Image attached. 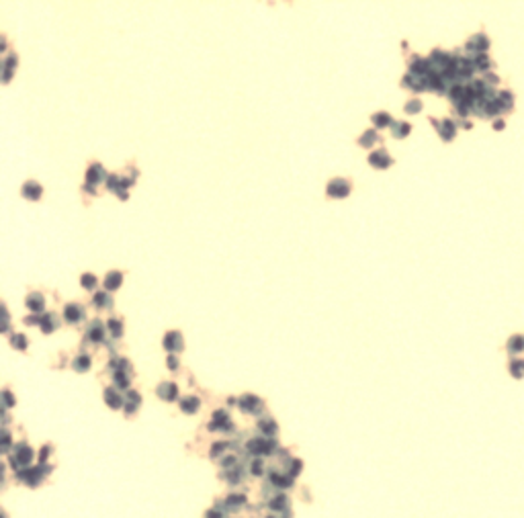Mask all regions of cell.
<instances>
[{
    "label": "cell",
    "mask_w": 524,
    "mask_h": 518,
    "mask_svg": "<svg viewBox=\"0 0 524 518\" xmlns=\"http://www.w3.org/2000/svg\"><path fill=\"white\" fill-rule=\"evenodd\" d=\"M348 190H350L348 183H346V181H342V179H336V181H332V183L328 185V195H330V197H336V199L346 197V195H348Z\"/></svg>",
    "instance_id": "obj_1"
},
{
    "label": "cell",
    "mask_w": 524,
    "mask_h": 518,
    "mask_svg": "<svg viewBox=\"0 0 524 518\" xmlns=\"http://www.w3.org/2000/svg\"><path fill=\"white\" fill-rule=\"evenodd\" d=\"M33 459V451L27 444H19L17 446V453H15V457H12V463H15V467H23V465H27V463H29Z\"/></svg>",
    "instance_id": "obj_2"
},
{
    "label": "cell",
    "mask_w": 524,
    "mask_h": 518,
    "mask_svg": "<svg viewBox=\"0 0 524 518\" xmlns=\"http://www.w3.org/2000/svg\"><path fill=\"white\" fill-rule=\"evenodd\" d=\"M43 473H45V469L43 467H37V469H29V471H21L19 473V477L23 481H27L29 485H37L39 483V480L41 477H43Z\"/></svg>",
    "instance_id": "obj_3"
},
{
    "label": "cell",
    "mask_w": 524,
    "mask_h": 518,
    "mask_svg": "<svg viewBox=\"0 0 524 518\" xmlns=\"http://www.w3.org/2000/svg\"><path fill=\"white\" fill-rule=\"evenodd\" d=\"M369 162H371L373 166H377V168H387V166L391 164V158L387 156V152H385V149H379V152L371 154Z\"/></svg>",
    "instance_id": "obj_4"
},
{
    "label": "cell",
    "mask_w": 524,
    "mask_h": 518,
    "mask_svg": "<svg viewBox=\"0 0 524 518\" xmlns=\"http://www.w3.org/2000/svg\"><path fill=\"white\" fill-rule=\"evenodd\" d=\"M164 346H166L168 350H181L183 348V338H181V334L178 332H170L166 338H164Z\"/></svg>",
    "instance_id": "obj_5"
},
{
    "label": "cell",
    "mask_w": 524,
    "mask_h": 518,
    "mask_svg": "<svg viewBox=\"0 0 524 518\" xmlns=\"http://www.w3.org/2000/svg\"><path fill=\"white\" fill-rule=\"evenodd\" d=\"M270 443H266V441H262V439H252L250 443H248V448H250L252 453H258V455H262V453H268L270 451Z\"/></svg>",
    "instance_id": "obj_6"
},
{
    "label": "cell",
    "mask_w": 524,
    "mask_h": 518,
    "mask_svg": "<svg viewBox=\"0 0 524 518\" xmlns=\"http://www.w3.org/2000/svg\"><path fill=\"white\" fill-rule=\"evenodd\" d=\"M64 316H66V320H68V322L76 324V322H78L82 316H84V311H82L78 305H74V303H72V305H66V309H64Z\"/></svg>",
    "instance_id": "obj_7"
},
{
    "label": "cell",
    "mask_w": 524,
    "mask_h": 518,
    "mask_svg": "<svg viewBox=\"0 0 524 518\" xmlns=\"http://www.w3.org/2000/svg\"><path fill=\"white\" fill-rule=\"evenodd\" d=\"M103 179H105V170H103V166L94 164V166L88 170V176H86L88 185H96V183H101Z\"/></svg>",
    "instance_id": "obj_8"
},
{
    "label": "cell",
    "mask_w": 524,
    "mask_h": 518,
    "mask_svg": "<svg viewBox=\"0 0 524 518\" xmlns=\"http://www.w3.org/2000/svg\"><path fill=\"white\" fill-rule=\"evenodd\" d=\"M240 406H242V410H246V412H256L260 407V400L254 398V395H246V398H242Z\"/></svg>",
    "instance_id": "obj_9"
},
{
    "label": "cell",
    "mask_w": 524,
    "mask_h": 518,
    "mask_svg": "<svg viewBox=\"0 0 524 518\" xmlns=\"http://www.w3.org/2000/svg\"><path fill=\"white\" fill-rule=\"evenodd\" d=\"M508 350L512 354H518L524 350V336H512L508 340Z\"/></svg>",
    "instance_id": "obj_10"
},
{
    "label": "cell",
    "mask_w": 524,
    "mask_h": 518,
    "mask_svg": "<svg viewBox=\"0 0 524 518\" xmlns=\"http://www.w3.org/2000/svg\"><path fill=\"white\" fill-rule=\"evenodd\" d=\"M23 195L27 199H39L41 197V186L37 183H27L25 188H23Z\"/></svg>",
    "instance_id": "obj_11"
},
{
    "label": "cell",
    "mask_w": 524,
    "mask_h": 518,
    "mask_svg": "<svg viewBox=\"0 0 524 518\" xmlns=\"http://www.w3.org/2000/svg\"><path fill=\"white\" fill-rule=\"evenodd\" d=\"M105 398H107V404L111 406V407H115V410H117V407H121V406H123L121 395H119L115 389H107V391H105Z\"/></svg>",
    "instance_id": "obj_12"
},
{
    "label": "cell",
    "mask_w": 524,
    "mask_h": 518,
    "mask_svg": "<svg viewBox=\"0 0 524 518\" xmlns=\"http://www.w3.org/2000/svg\"><path fill=\"white\" fill-rule=\"evenodd\" d=\"M158 393H160V398H164V400H174L176 398V385L174 383H162Z\"/></svg>",
    "instance_id": "obj_13"
},
{
    "label": "cell",
    "mask_w": 524,
    "mask_h": 518,
    "mask_svg": "<svg viewBox=\"0 0 524 518\" xmlns=\"http://www.w3.org/2000/svg\"><path fill=\"white\" fill-rule=\"evenodd\" d=\"M510 373H512V377H516V379H522L524 377V361H520V359L510 361Z\"/></svg>",
    "instance_id": "obj_14"
},
{
    "label": "cell",
    "mask_w": 524,
    "mask_h": 518,
    "mask_svg": "<svg viewBox=\"0 0 524 518\" xmlns=\"http://www.w3.org/2000/svg\"><path fill=\"white\" fill-rule=\"evenodd\" d=\"M105 285H107V289H109V291L117 289L119 285H121V272H109L107 279H105Z\"/></svg>",
    "instance_id": "obj_15"
},
{
    "label": "cell",
    "mask_w": 524,
    "mask_h": 518,
    "mask_svg": "<svg viewBox=\"0 0 524 518\" xmlns=\"http://www.w3.org/2000/svg\"><path fill=\"white\" fill-rule=\"evenodd\" d=\"M440 135H443L445 140H452L454 138V123L449 119L443 121V125H440Z\"/></svg>",
    "instance_id": "obj_16"
},
{
    "label": "cell",
    "mask_w": 524,
    "mask_h": 518,
    "mask_svg": "<svg viewBox=\"0 0 524 518\" xmlns=\"http://www.w3.org/2000/svg\"><path fill=\"white\" fill-rule=\"evenodd\" d=\"M181 407L185 412H197L199 410V400L197 398H185V400H181Z\"/></svg>",
    "instance_id": "obj_17"
},
{
    "label": "cell",
    "mask_w": 524,
    "mask_h": 518,
    "mask_svg": "<svg viewBox=\"0 0 524 518\" xmlns=\"http://www.w3.org/2000/svg\"><path fill=\"white\" fill-rule=\"evenodd\" d=\"M27 305H29L33 311L43 309V297H41L39 293H33V295H29V299H27Z\"/></svg>",
    "instance_id": "obj_18"
},
{
    "label": "cell",
    "mask_w": 524,
    "mask_h": 518,
    "mask_svg": "<svg viewBox=\"0 0 524 518\" xmlns=\"http://www.w3.org/2000/svg\"><path fill=\"white\" fill-rule=\"evenodd\" d=\"M88 338L90 340H101L103 338V324L101 322H92V326L88 328Z\"/></svg>",
    "instance_id": "obj_19"
},
{
    "label": "cell",
    "mask_w": 524,
    "mask_h": 518,
    "mask_svg": "<svg viewBox=\"0 0 524 518\" xmlns=\"http://www.w3.org/2000/svg\"><path fill=\"white\" fill-rule=\"evenodd\" d=\"M486 47H487L486 35H477V37H473L471 41H469V49H486Z\"/></svg>",
    "instance_id": "obj_20"
},
{
    "label": "cell",
    "mask_w": 524,
    "mask_h": 518,
    "mask_svg": "<svg viewBox=\"0 0 524 518\" xmlns=\"http://www.w3.org/2000/svg\"><path fill=\"white\" fill-rule=\"evenodd\" d=\"M227 424V416H225V412H217L215 414V420L211 422V430L213 428H219V426H225Z\"/></svg>",
    "instance_id": "obj_21"
},
{
    "label": "cell",
    "mask_w": 524,
    "mask_h": 518,
    "mask_svg": "<svg viewBox=\"0 0 524 518\" xmlns=\"http://www.w3.org/2000/svg\"><path fill=\"white\" fill-rule=\"evenodd\" d=\"M137 406H140V395H137V393H129V398H127V412H135Z\"/></svg>",
    "instance_id": "obj_22"
},
{
    "label": "cell",
    "mask_w": 524,
    "mask_h": 518,
    "mask_svg": "<svg viewBox=\"0 0 524 518\" xmlns=\"http://www.w3.org/2000/svg\"><path fill=\"white\" fill-rule=\"evenodd\" d=\"M373 121L377 123V127H385V125H389L391 117H389L387 113H379V115H375V117H373Z\"/></svg>",
    "instance_id": "obj_23"
},
{
    "label": "cell",
    "mask_w": 524,
    "mask_h": 518,
    "mask_svg": "<svg viewBox=\"0 0 524 518\" xmlns=\"http://www.w3.org/2000/svg\"><path fill=\"white\" fill-rule=\"evenodd\" d=\"M88 365H90V359L88 357H78L74 367H76V371H88Z\"/></svg>",
    "instance_id": "obj_24"
},
{
    "label": "cell",
    "mask_w": 524,
    "mask_h": 518,
    "mask_svg": "<svg viewBox=\"0 0 524 518\" xmlns=\"http://www.w3.org/2000/svg\"><path fill=\"white\" fill-rule=\"evenodd\" d=\"M41 328H43V332H51L53 328H56V322H53V316H45L43 320H41Z\"/></svg>",
    "instance_id": "obj_25"
},
{
    "label": "cell",
    "mask_w": 524,
    "mask_h": 518,
    "mask_svg": "<svg viewBox=\"0 0 524 518\" xmlns=\"http://www.w3.org/2000/svg\"><path fill=\"white\" fill-rule=\"evenodd\" d=\"M115 383H117L119 387H127V373L117 371V373H115Z\"/></svg>",
    "instance_id": "obj_26"
},
{
    "label": "cell",
    "mask_w": 524,
    "mask_h": 518,
    "mask_svg": "<svg viewBox=\"0 0 524 518\" xmlns=\"http://www.w3.org/2000/svg\"><path fill=\"white\" fill-rule=\"evenodd\" d=\"M260 428H262V430H266V434H272L274 430H277V426H274V422H272V420H262V422H260Z\"/></svg>",
    "instance_id": "obj_27"
},
{
    "label": "cell",
    "mask_w": 524,
    "mask_h": 518,
    "mask_svg": "<svg viewBox=\"0 0 524 518\" xmlns=\"http://www.w3.org/2000/svg\"><path fill=\"white\" fill-rule=\"evenodd\" d=\"M406 133H410V125L408 123H395V135H397V138H404Z\"/></svg>",
    "instance_id": "obj_28"
},
{
    "label": "cell",
    "mask_w": 524,
    "mask_h": 518,
    "mask_svg": "<svg viewBox=\"0 0 524 518\" xmlns=\"http://www.w3.org/2000/svg\"><path fill=\"white\" fill-rule=\"evenodd\" d=\"M82 285H84L86 289H92L96 285V277L94 275H82Z\"/></svg>",
    "instance_id": "obj_29"
},
{
    "label": "cell",
    "mask_w": 524,
    "mask_h": 518,
    "mask_svg": "<svg viewBox=\"0 0 524 518\" xmlns=\"http://www.w3.org/2000/svg\"><path fill=\"white\" fill-rule=\"evenodd\" d=\"M94 303H96V307H109V297L105 293H99L94 297Z\"/></svg>",
    "instance_id": "obj_30"
},
{
    "label": "cell",
    "mask_w": 524,
    "mask_h": 518,
    "mask_svg": "<svg viewBox=\"0 0 524 518\" xmlns=\"http://www.w3.org/2000/svg\"><path fill=\"white\" fill-rule=\"evenodd\" d=\"M12 344H15L17 348H21V350H25V348H27V340H25L23 334H17L15 338H12Z\"/></svg>",
    "instance_id": "obj_31"
},
{
    "label": "cell",
    "mask_w": 524,
    "mask_h": 518,
    "mask_svg": "<svg viewBox=\"0 0 524 518\" xmlns=\"http://www.w3.org/2000/svg\"><path fill=\"white\" fill-rule=\"evenodd\" d=\"M373 142H375V131H367V133L363 135V140H361V146H367V148H369Z\"/></svg>",
    "instance_id": "obj_32"
},
{
    "label": "cell",
    "mask_w": 524,
    "mask_h": 518,
    "mask_svg": "<svg viewBox=\"0 0 524 518\" xmlns=\"http://www.w3.org/2000/svg\"><path fill=\"white\" fill-rule=\"evenodd\" d=\"M242 504H246L244 496H229V500H227V506H242Z\"/></svg>",
    "instance_id": "obj_33"
},
{
    "label": "cell",
    "mask_w": 524,
    "mask_h": 518,
    "mask_svg": "<svg viewBox=\"0 0 524 518\" xmlns=\"http://www.w3.org/2000/svg\"><path fill=\"white\" fill-rule=\"evenodd\" d=\"M109 328H111L113 336H121V322L119 320H111V322H109Z\"/></svg>",
    "instance_id": "obj_34"
},
{
    "label": "cell",
    "mask_w": 524,
    "mask_h": 518,
    "mask_svg": "<svg viewBox=\"0 0 524 518\" xmlns=\"http://www.w3.org/2000/svg\"><path fill=\"white\" fill-rule=\"evenodd\" d=\"M12 66H15V58H8V60L4 62V80H8V78H10V70H12Z\"/></svg>",
    "instance_id": "obj_35"
},
{
    "label": "cell",
    "mask_w": 524,
    "mask_h": 518,
    "mask_svg": "<svg viewBox=\"0 0 524 518\" xmlns=\"http://www.w3.org/2000/svg\"><path fill=\"white\" fill-rule=\"evenodd\" d=\"M420 101H412V103H408V107H406V111L408 113H418L420 111Z\"/></svg>",
    "instance_id": "obj_36"
},
{
    "label": "cell",
    "mask_w": 524,
    "mask_h": 518,
    "mask_svg": "<svg viewBox=\"0 0 524 518\" xmlns=\"http://www.w3.org/2000/svg\"><path fill=\"white\" fill-rule=\"evenodd\" d=\"M270 506H272L274 510H281V508H285V506H287V500H285L283 496H279V500H274V502L270 504Z\"/></svg>",
    "instance_id": "obj_37"
},
{
    "label": "cell",
    "mask_w": 524,
    "mask_h": 518,
    "mask_svg": "<svg viewBox=\"0 0 524 518\" xmlns=\"http://www.w3.org/2000/svg\"><path fill=\"white\" fill-rule=\"evenodd\" d=\"M225 446H227V444H224V443H217V444L213 446V451H211V455H213V457H217L219 453H224V448H225Z\"/></svg>",
    "instance_id": "obj_38"
},
{
    "label": "cell",
    "mask_w": 524,
    "mask_h": 518,
    "mask_svg": "<svg viewBox=\"0 0 524 518\" xmlns=\"http://www.w3.org/2000/svg\"><path fill=\"white\" fill-rule=\"evenodd\" d=\"M8 444H10V436L4 432V436H2V451H8Z\"/></svg>",
    "instance_id": "obj_39"
},
{
    "label": "cell",
    "mask_w": 524,
    "mask_h": 518,
    "mask_svg": "<svg viewBox=\"0 0 524 518\" xmlns=\"http://www.w3.org/2000/svg\"><path fill=\"white\" fill-rule=\"evenodd\" d=\"M252 465H254V467H252V473H254V475H260V473H262V467H260L262 463H260V461H256V463H252Z\"/></svg>",
    "instance_id": "obj_40"
},
{
    "label": "cell",
    "mask_w": 524,
    "mask_h": 518,
    "mask_svg": "<svg viewBox=\"0 0 524 518\" xmlns=\"http://www.w3.org/2000/svg\"><path fill=\"white\" fill-rule=\"evenodd\" d=\"M299 469H301V461H295V463H293V469H291V475H297Z\"/></svg>",
    "instance_id": "obj_41"
},
{
    "label": "cell",
    "mask_w": 524,
    "mask_h": 518,
    "mask_svg": "<svg viewBox=\"0 0 524 518\" xmlns=\"http://www.w3.org/2000/svg\"><path fill=\"white\" fill-rule=\"evenodd\" d=\"M207 518H222V514L215 512V510H211V512H207Z\"/></svg>",
    "instance_id": "obj_42"
},
{
    "label": "cell",
    "mask_w": 524,
    "mask_h": 518,
    "mask_svg": "<svg viewBox=\"0 0 524 518\" xmlns=\"http://www.w3.org/2000/svg\"><path fill=\"white\" fill-rule=\"evenodd\" d=\"M168 365H170V369H176V365H178V363H176L174 357H170V359H168Z\"/></svg>",
    "instance_id": "obj_43"
},
{
    "label": "cell",
    "mask_w": 524,
    "mask_h": 518,
    "mask_svg": "<svg viewBox=\"0 0 524 518\" xmlns=\"http://www.w3.org/2000/svg\"><path fill=\"white\" fill-rule=\"evenodd\" d=\"M4 400H6V406L12 404V398H10V393H8V391H4Z\"/></svg>",
    "instance_id": "obj_44"
},
{
    "label": "cell",
    "mask_w": 524,
    "mask_h": 518,
    "mask_svg": "<svg viewBox=\"0 0 524 518\" xmlns=\"http://www.w3.org/2000/svg\"><path fill=\"white\" fill-rule=\"evenodd\" d=\"M268 518H272V516H268Z\"/></svg>",
    "instance_id": "obj_45"
}]
</instances>
